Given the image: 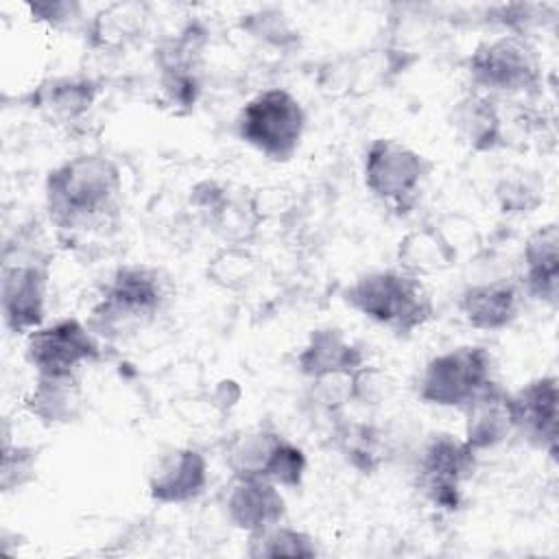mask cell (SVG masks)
Segmentation results:
<instances>
[{"label": "cell", "mask_w": 559, "mask_h": 559, "mask_svg": "<svg viewBox=\"0 0 559 559\" xmlns=\"http://www.w3.org/2000/svg\"><path fill=\"white\" fill-rule=\"evenodd\" d=\"M122 175L105 155L85 153L55 166L44 186L46 214L61 236L81 238L114 227L120 212Z\"/></svg>", "instance_id": "obj_1"}, {"label": "cell", "mask_w": 559, "mask_h": 559, "mask_svg": "<svg viewBox=\"0 0 559 559\" xmlns=\"http://www.w3.org/2000/svg\"><path fill=\"white\" fill-rule=\"evenodd\" d=\"M225 513L236 528L249 535L284 522L286 502L277 485L253 476H234L225 491Z\"/></svg>", "instance_id": "obj_15"}, {"label": "cell", "mask_w": 559, "mask_h": 559, "mask_svg": "<svg viewBox=\"0 0 559 559\" xmlns=\"http://www.w3.org/2000/svg\"><path fill=\"white\" fill-rule=\"evenodd\" d=\"M467 74L474 92L491 98L518 96L539 87L542 61L524 35H498L474 48L467 59Z\"/></svg>", "instance_id": "obj_7"}, {"label": "cell", "mask_w": 559, "mask_h": 559, "mask_svg": "<svg viewBox=\"0 0 559 559\" xmlns=\"http://www.w3.org/2000/svg\"><path fill=\"white\" fill-rule=\"evenodd\" d=\"M24 356L35 373H76L83 365L98 360L100 338L76 317H63L26 334Z\"/></svg>", "instance_id": "obj_11"}, {"label": "cell", "mask_w": 559, "mask_h": 559, "mask_svg": "<svg viewBox=\"0 0 559 559\" xmlns=\"http://www.w3.org/2000/svg\"><path fill=\"white\" fill-rule=\"evenodd\" d=\"M24 408L44 426H63L74 421L83 408L79 373H37V380L24 397Z\"/></svg>", "instance_id": "obj_19"}, {"label": "cell", "mask_w": 559, "mask_h": 559, "mask_svg": "<svg viewBox=\"0 0 559 559\" xmlns=\"http://www.w3.org/2000/svg\"><path fill=\"white\" fill-rule=\"evenodd\" d=\"M430 170L426 155L395 138H376L362 159L367 190L395 214H408L417 205Z\"/></svg>", "instance_id": "obj_6"}, {"label": "cell", "mask_w": 559, "mask_h": 559, "mask_svg": "<svg viewBox=\"0 0 559 559\" xmlns=\"http://www.w3.org/2000/svg\"><path fill=\"white\" fill-rule=\"evenodd\" d=\"M238 138L273 162H288L304 138L306 111L284 87L251 96L236 118Z\"/></svg>", "instance_id": "obj_5"}, {"label": "cell", "mask_w": 559, "mask_h": 559, "mask_svg": "<svg viewBox=\"0 0 559 559\" xmlns=\"http://www.w3.org/2000/svg\"><path fill=\"white\" fill-rule=\"evenodd\" d=\"M522 306V288L511 280L469 284L459 297V312L467 325L483 332L509 328Z\"/></svg>", "instance_id": "obj_16"}, {"label": "cell", "mask_w": 559, "mask_h": 559, "mask_svg": "<svg viewBox=\"0 0 559 559\" xmlns=\"http://www.w3.org/2000/svg\"><path fill=\"white\" fill-rule=\"evenodd\" d=\"M247 555L253 559H275V557L310 559L317 555V546L308 533L280 522L269 528L249 533Z\"/></svg>", "instance_id": "obj_22"}, {"label": "cell", "mask_w": 559, "mask_h": 559, "mask_svg": "<svg viewBox=\"0 0 559 559\" xmlns=\"http://www.w3.org/2000/svg\"><path fill=\"white\" fill-rule=\"evenodd\" d=\"M507 415L513 435L531 448L555 454L559 424V389L555 376H539L507 391Z\"/></svg>", "instance_id": "obj_12"}, {"label": "cell", "mask_w": 559, "mask_h": 559, "mask_svg": "<svg viewBox=\"0 0 559 559\" xmlns=\"http://www.w3.org/2000/svg\"><path fill=\"white\" fill-rule=\"evenodd\" d=\"M28 11L35 20L52 28H68L81 17V4L76 2H35L28 4Z\"/></svg>", "instance_id": "obj_28"}, {"label": "cell", "mask_w": 559, "mask_h": 559, "mask_svg": "<svg viewBox=\"0 0 559 559\" xmlns=\"http://www.w3.org/2000/svg\"><path fill=\"white\" fill-rule=\"evenodd\" d=\"M251 271H253V260L245 251L225 249L212 260V277L225 288L240 286L245 280L251 277Z\"/></svg>", "instance_id": "obj_26"}, {"label": "cell", "mask_w": 559, "mask_h": 559, "mask_svg": "<svg viewBox=\"0 0 559 559\" xmlns=\"http://www.w3.org/2000/svg\"><path fill=\"white\" fill-rule=\"evenodd\" d=\"M493 382L489 349L483 345H459L426 362L417 380V395L426 404L463 411Z\"/></svg>", "instance_id": "obj_8"}, {"label": "cell", "mask_w": 559, "mask_h": 559, "mask_svg": "<svg viewBox=\"0 0 559 559\" xmlns=\"http://www.w3.org/2000/svg\"><path fill=\"white\" fill-rule=\"evenodd\" d=\"M367 365L365 349L338 328H317L297 352V369L312 382L349 378Z\"/></svg>", "instance_id": "obj_13"}, {"label": "cell", "mask_w": 559, "mask_h": 559, "mask_svg": "<svg viewBox=\"0 0 559 559\" xmlns=\"http://www.w3.org/2000/svg\"><path fill=\"white\" fill-rule=\"evenodd\" d=\"M207 461L194 448H173L157 459L148 474V496L157 504H183L203 493Z\"/></svg>", "instance_id": "obj_14"}, {"label": "cell", "mask_w": 559, "mask_h": 559, "mask_svg": "<svg viewBox=\"0 0 559 559\" xmlns=\"http://www.w3.org/2000/svg\"><path fill=\"white\" fill-rule=\"evenodd\" d=\"M478 452L452 432H435L419 452L417 485L426 500L439 509L454 511L463 502V487L474 476Z\"/></svg>", "instance_id": "obj_9"}, {"label": "cell", "mask_w": 559, "mask_h": 559, "mask_svg": "<svg viewBox=\"0 0 559 559\" xmlns=\"http://www.w3.org/2000/svg\"><path fill=\"white\" fill-rule=\"evenodd\" d=\"M227 463L234 476L262 478L280 489H297L306 476L304 450L271 428L240 435L227 452Z\"/></svg>", "instance_id": "obj_10"}, {"label": "cell", "mask_w": 559, "mask_h": 559, "mask_svg": "<svg viewBox=\"0 0 559 559\" xmlns=\"http://www.w3.org/2000/svg\"><path fill=\"white\" fill-rule=\"evenodd\" d=\"M168 301L162 273L148 264H122L105 282L90 310V330L105 341H118L151 325Z\"/></svg>", "instance_id": "obj_2"}, {"label": "cell", "mask_w": 559, "mask_h": 559, "mask_svg": "<svg viewBox=\"0 0 559 559\" xmlns=\"http://www.w3.org/2000/svg\"><path fill=\"white\" fill-rule=\"evenodd\" d=\"M456 258V249L443 231L421 227L406 234L397 247V264L419 277L448 269Z\"/></svg>", "instance_id": "obj_21"}, {"label": "cell", "mask_w": 559, "mask_h": 559, "mask_svg": "<svg viewBox=\"0 0 559 559\" xmlns=\"http://www.w3.org/2000/svg\"><path fill=\"white\" fill-rule=\"evenodd\" d=\"M343 301L395 334H413L435 314L424 280L402 266L362 273L343 290Z\"/></svg>", "instance_id": "obj_3"}, {"label": "cell", "mask_w": 559, "mask_h": 559, "mask_svg": "<svg viewBox=\"0 0 559 559\" xmlns=\"http://www.w3.org/2000/svg\"><path fill=\"white\" fill-rule=\"evenodd\" d=\"M498 197L504 212H531L539 203V188L531 186L526 179H504L498 186Z\"/></svg>", "instance_id": "obj_27"}, {"label": "cell", "mask_w": 559, "mask_h": 559, "mask_svg": "<svg viewBox=\"0 0 559 559\" xmlns=\"http://www.w3.org/2000/svg\"><path fill=\"white\" fill-rule=\"evenodd\" d=\"M450 127L456 140L476 153L493 151L504 142L498 100L480 92H469L452 105Z\"/></svg>", "instance_id": "obj_17"}, {"label": "cell", "mask_w": 559, "mask_h": 559, "mask_svg": "<svg viewBox=\"0 0 559 559\" xmlns=\"http://www.w3.org/2000/svg\"><path fill=\"white\" fill-rule=\"evenodd\" d=\"M146 13L142 4H109L105 7L90 26V33L100 44H116L133 37L140 31Z\"/></svg>", "instance_id": "obj_24"}, {"label": "cell", "mask_w": 559, "mask_h": 559, "mask_svg": "<svg viewBox=\"0 0 559 559\" xmlns=\"http://www.w3.org/2000/svg\"><path fill=\"white\" fill-rule=\"evenodd\" d=\"M37 474V450L28 445H11L4 435L2 463H0V487L4 493L22 489Z\"/></svg>", "instance_id": "obj_25"}, {"label": "cell", "mask_w": 559, "mask_h": 559, "mask_svg": "<svg viewBox=\"0 0 559 559\" xmlns=\"http://www.w3.org/2000/svg\"><path fill=\"white\" fill-rule=\"evenodd\" d=\"M524 288L528 297L557 308L559 301V229L555 223L537 227L524 245Z\"/></svg>", "instance_id": "obj_18"}, {"label": "cell", "mask_w": 559, "mask_h": 559, "mask_svg": "<svg viewBox=\"0 0 559 559\" xmlns=\"http://www.w3.org/2000/svg\"><path fill=\"white\" fill-rule=\"evenodd\" d=\"M7 242L0 275V312L13 334H31L44 325L48 297V258L35 245Z\"/></svg>", "instance_id": "obj_4"}, {"label": "cell", "mask_w": 559, "mask_h": 559, "mask_svg": "<svg viewBox=\"0 0 559 559\" xmlns=\"http://www.w3.org/2000/svg\"><path fill=\"white\" fill-rule=\"evenodd\" d=\"M96 87L85 79H59L44 90L41 105L61 120H74L94 103Z\"/></svg>", "instance_id": "obj_23"}, {"label": "cell", "mask_w": 559, "mask_h": 559, "mask_svg": "<svg viewBox=\"0 0 559 559\" xmlns=\"http://www.w3.org/2000/svg\"><path fill=\"white\" fill-rule=\"evenodd\" d=\"M465 441L480 454L513 435L507 415V391L493 382L465 408Z\"/></svg>", "instance_id": "obj_20"}]
</instances>
